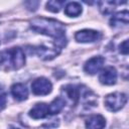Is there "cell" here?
Masks as SVG:
<instances>
[{"mask_svg":"<svg viewBox=\"0 0 129 129\" xmlns=\"http://www.w3.org/2000/svg\"><path fill=\"white\" fill-rule=\"evenodd\" d=\"M30 27L38 33L53 37L54 44L58 48H61L67 44L66 27L59 21L45 17H36L30 21Z\"/></svg>","mask_w":129,"mask_h":129,"instance_id":"cell-1","label":"cell"},{"mask_svg":"<svg viewBox=\"0 0 129 129\" xmlns=\"http://www.w3.org/2000/svg\"><path fill=\"white\" fill-rule=\"evenodd\" d=\"M3 62L9 64L10 68L14 70H18L22 68L25 63V54L22 48L20 47H12L2 54Z\"/></svg>","mask_w":129,"mask_h":129,"instance_id":"cell-2","label":"cell"},{"mask_svg":"<svg viewBox=\"0 0 129 129\" xmlns=\"http://www.w3.org/2000/svg\"><path fill=\"white\" fill-rule=\"evenodd\" d=\"M126 102H127L126 95L123 93H119V92L107 95L104 100L105 107L109 111H112V112H116L122 109L124 105L126 104Z\"/></svg>","mask_w":129,"mask_h":129,"instance_id":"cell-3","label":"cell"},{"mask_svg":"<svg viewBox=\"0 0 129 129\" xmlns=\"http://www.w3.org/2000/svg\"><path fill=\"white\" fill-rule=\"evenodd\" d=\"M31 90L34 95L37 96H44L48 95L52 90V85L49 80L46 78L40 77L35 79L31 84Z\"/></svg>","mask_w":129,"mask_h":129,"instance_id":"cell-4","label":"cell"},{"mask_svg":"<svg viewBox=\"0 0 129 129\" xmlns=\"http://www.w3.org/2000/svg\"><path fill=\"white\" fill-rule=\"evenodd\" d=\"M75 38L78 42H95L101 38V33L93 29H83L75 34Z\"/></svg>","mask_w":129,"mask_h":129,"instance_id":"cell-5","label":"cell"},{"mask_svg":"<svg viewBox=\"0 0 129 129\" xmlns=\"http://www.w3.org/2000/svg\"><path fill=\"white\" fill-rule=\"evenodd\" d=\"M34 52L41 58L44 60H50L52 58H54L56 55L59 54L60 52V48L54 46V47H48L45 45H38L36 47H34Z\"/></svg>","mask_w":129,"mask_h":129,"instance_id":"cell-6","label":"cell"},{"mask_svg":"<svg viewBox=\"0 0 129 129\" xmlns=\"http://www.w3.org/2000/svg\"><path fill=\"white\" fill-rule=\"evenodd\" d=\"M104 62H105V58L103 56H100V55L94 56L89 60H87V62L84 66V70L86 73L90 75H95L103 68Z\"/></svg>","mask_w":129,"mask_h":129,"instance_id":"cell-7","label":"cell"},{"mask_svg":"<svg viewBox=\"0 0 129 129\" xmlns=\"http://www.w3.org/2000/svg\"><path fill=\"white\" fill-rule=\"evenodd\" d=\"M99 81L103 85H114L117 81V71L113 67H107L105 68L100 76H99Z\"/></svg>","mask_w":129,"mask_h":129,"instance_id":"cell-8","label":"cell"},{"mask_svg":"<svg viewBox=\"0 0 129 129\" xmlns=\"http://www.w3.org/2000/svg\"><path fill=\"white\" fill-rule=\"evenodd\" d=\"M48 115V105L45 103H37L29 111V116L33 119H42Z\"/></svg>","mask_w":129,"mask_h":129,"instance_id":"cell-9","label":"cell"},{"mask_svg":"<svg viewBox=\"0 0 129 129\" xmlns=\"http://www.w3.org/2000/svg\"><path fill=\"white\" fill-rule=\"evenodd\" d=\"M129 21V13L128 10L120 11L114 14L110 19V25L112 27H119L121 25H127Z\"/></svg>","mask_w":129,"mask_h":129,"instance_id":"cell-10","label":"cell"},{"mask_svg":"<svg viewBox=\"0 0 129 129\" xmlns=\"http://www.w3.org/2000/svg\"><path fill=\"white\" fill-rule=\"evenodd\" d=\"M11 94L17 101H24L28 97V90L25 85L17 83L12 85L11 87Z\"/></svg>","mask_w":129,"mask_h":129,"instance_id":"cell-11","label":"cell"},{"mask_svg":"<svg viewBox=\"0 0 129 129\" xmlns=\"http://www.w3.org/2000/svg\"><path fill=\"white\" fill-rule=\"evenodd\" d=\"M106 120L102 115H93L86 121L87 129H104Z\"/></svg>","mask_w":129,"mask_h":129,"instance_id":"cell-12","label":"cell"},{"mask_svg":"<svg viewBox=\"0 0 129 129\" xmlns=\"http://www.w3.org/2000/svg\"><path fill=\"white\" fill-rule=\"evenodd\" d=\"M82 5L79 2H70L64 7V13L70 17H77L82 13Z\"/></svg>","mask_w":129,"mask_h":129,"instance_id":"cell-13","label":"cell"},{"mask_svg":"<svg viewBox=\"0 0 129 129\" xmlns=\"http://www.w3.org/2000/svg\"><path fill=\"white\" fill-rule=\"evenodd\" d=\"M64 105H66V101H64L61 97L55 98V99L48 105V114H50V115L58 114V113L63 109Z\"/></svg>","mask_w":129,"mask_h":129,"instance_id":"cell-14","label":"cell"},{"mask_svg":"<svg viewBox=\"0 0 129 129\" xmlns=\"http://www.w3.org/2000/svg\"><path fill=\"white\" fill-rule=\"evenodd\" d=\"M63 92L66 93L67 97L74 103L76 104L80 98V91L79 89L76 87V86H73V85H68L63 88Z\"/></svg>","mask_w":129,"mask_h":129,"instance_id":"cell-15","label":"cell"},{"mask_svg":"<svg viewBox=\"0 0 129 129\" xmlns=\"http://www.w3.org/2000/svg\"><path fill=\"white\" fill-rule=\"evenodd\" d=\"M121 4V2H116V1H102L99 2L100 10L103 14H109L115 9V5Z\"/></svg>","mask_w":129,"mask_h":129,"instance_id":"cell-16","label":"cell"},{"mask_svg":"<svg viewBox=\"0 0 129 129\" xmlns=\"http://www.w3.org/2000/svg\"><path fill=\"white\" fill-rule=\"evenodd\" d=\"M64 4V1H58V0H50L46 3V9L51 12H58L62 5Z\"/></svg>","mask_w":129,"mask_h":129,"instance_id":"cell-17","label":"cell"},{"mask_svg":"<svg viewBox=\"0 0 129 129\" xmlns=\"http://www.w3.org/2000/svg\"><path fill=\"white\" fill-rule=\"evenodd\" d=\"M119 50L121 53L127 55L128 54V51H129V47H128V40L125 39L123 42H121V44L119 45Z\"/></svg>","mask_w":129,"mask_h":129,"instance_id":"cell-18","label":"cell"},{"mask_svg":"<svg viewBox=\"0 0 129 129\" xmlns=\"http://www.w3.org/2000/svg\"><path fill=\"white\" fill-rule=\"evenodd\" d=\"M5 105H6V95L0 92V111L5 108Z\"/></svg>","mask_w":129,"mask_h":129,"instance_id":"cell-19","label":"cell"},{"mask_svg":"<svg viewBox=\"0 0 129 129\" xmlns=\"http://www.w3.org/2000/svg\"><path fill=\"white\" fill-rule=\"evenodd\" d=\"M3 62V59H2V54H0V64Z\"/></svg>","mask_w":129,"mask_h":129,"instance_id":"cell-20","label":"cell"},{"mask_svg":"<svg viewBox=\"0 0 129 129\" xmlns=\"http://www.w3.org/2000/svg\"><path fill=\"white\" fill-rule=\"evenodd\" d=\"M9 129H19V128H17V127H10Z\"/></svg>","mask_w":129,"mask_h":129,"instance_id":"cell-21","label":"cell"}]
</instances>
